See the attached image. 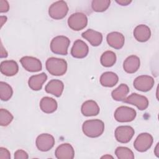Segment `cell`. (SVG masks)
Masks as SVG:
<instances>
[{"label": "cell", "instance_id": "6da1fadb", "mask_svg": "<svg viewBox=\"0 0 159 159\" xmlns=\"http://www.w3.org/2000/svg\"><path fill=\"white\" fill-rule=\"evenodd\" d=\"M82 130L84 135L89 137H98L104 130V124L99 119L88 120L83 122Z\"/></svg>", "mask_w": 159, "mask_h": 159}, {"label": "cell", "instance_id": "7a4b0ae2", "mask_svg": "<svg viewBox=\"0 0 159 159\" xmlns=\"http://www.w3.org/2000/svg\"><path fill=\"white\" fill-rule=\"evenodd\" d=\"M45 66L48 73L53 76H61L67 70V63L62 58H49L46 61Z\"/></svg>", "mask_w": 159, "mask_h": 159}, {"label": "cell", "instance_id": "3957f363", "mask_svg": "<svg viewBox=\"0 0 159 159\" xmlns=\"http://www.w3.org/2000/svg\"><path fill=\"white\" fill-rule=\"evenodd\" d=\"M70 43V41L68 37L63 35H58L52 40L50 49L55 54L66 55Z\"/></svg>", "mask_w": 159, "mask_h": 159}, {"label": "cell", "instance_id": "277c9868", "mask_svg": "<svg viewBox=\"0 0 159 159\" xmlns=\"http://www.w3.org/2000/svg\"><path fill=\"white\" fill-rule=\"evenodd\" d=\"M68 12V7L64 1H58L51 4L48 9V14L53 19L64 18Z\"/></svg>", "mask_w": 159, "mask_h": 159}, {"label": "cell", "instance_id": "5b68a950", "mask_svg": "<svg viewBox=\"0 0 159 159\" xmlns=\"http://www.w3.org/2000/svg\"><path fill=\"white\" fill-rule=\"evenodd\" d=\"M88 24V18L86 14L82 12L72 14L68 19V25L72 30L79 31L83 29Z\"/></svg>", "mask_w": 159, "mask_h": 159}, {"label": "cell", "instance_id": "8992f818", "mask_svg": "<svg viewBox=\"0 0 159 159\" xmlns=\"http://www.w3.org/2000/svg\"><path fill=\"white\" fill-rule=\"evenodd\" d=\"M135 110L127 106H120L114 112V118L119 122H131L135 119Z\"/></svg>", "mask_w": 159, "mask_h": 159}, {"label": "cell", "instance_id": "52a82bcc", "mask_svg": "<svg viewBox=\"0 0 159 159\" xmlns=\"http://www.w3.org/2000/svg\"><path fill=\"white\" fill-rule=\"evenodd\" d=\"M153 137L148 133H142L136 138L134 147L140 152H143L149 149L153 143Z\"/></svg>", "mask_w": 159, "mask_h": 159}, {"label": "cell", "instance_id": "ba28073f", "mask_svg": "<svg viewBox=\"0 0 159 159\" xmlns=\"http://www.w3.org/2000/svg\"><path fill=\"white\" fill-rule=\"evenodd\" d=\"M134 133V129L132 127L121 125L116 128L115 130V137L119 142L126 143L132 139Z\"/></svg>", "mask_w": 159, "mask_h": 159}, {"label": "cell", "instance_id": "9c48e42d", "mask_svg": "<svg viewBox=\"0 0 159 159\" xmlns=\"http://www.w3.org/2000/svg\"><path fill=\"white\" fill-rule=\"evenodd\" d=\"M154 82V80L152 76L148 75H141L134 80V86L139 91L147 92L153 88Z\"/></svg>", "mask_w": 159, "mask_h": 159}, {"label": "cell", "instance_id": "30bf717a", "mask_svg": "<svg viewBox=\"0 0 159 159\" xmlns=\"http://www.w3.org/2000/svg\"><path fill=\"white\" fill-rule=\"evenodd\" d=\"M36 146L37 148L42 152L50 150L55 144L54 137L48 134H42L36 139Z\"/></svg>", "mask_w": 159, "mask_h": 159}, {"label": "cell", "instance_id": "8fae6325", "mask_svg": "<svg viewBox=\"0 0 159 159\" xmlns=\"http://www.w3.org/2000/svg\"><path fill=\"white\" fill-rule=\"evenodd\" d=\"M20 62L24 68L30 72H37L42 70V63L37 58L25 56L20 58Z\"/></svg>", "mask_w": 159, "mask_h": 159}, {"label": "cell", "instance_id": "7c38bea8", "mask_svg": "<svg viewBox=\"0 0 159 159\" xmlns=\"http://www.w3.org/2000/svg\"><path fill=\"white\" fill-rule=\"evenodd\" d=\"M123 101L124 102L135 106L140 111L146 109L148 106V99L145 96L139 94L137 93L131 94Z\"/></svg>", "mask_w": 159, "mask_h": 159}, {"label": "cell", "instance_id": "4fadbf2b", "mask_svg": "<svg viewBox=\"0 0 159 159\" xmlns=\"http://www.w3.org/2000/svg\"><path fill=\"white\" fill-rule=\"evenodd\" d=\"M89 48L86 43L81 40H76L71 48V54L76 58H83L87 56Z\"/></svg>", "mask_w": 159, "mask_h": 159}, {"label": "cell", "instance_id": "5bb4252c", "mask_svg": "<svg viewBox=\"0 0 159 159\" xmlns=\"http://www.w3.org/2000/svg\"><path fill=\"white\" fill-rule=\"evenodd\" d=\"M55 154L58 159H73L75 150L70 143H62L57 148Z\"/></svg>", "mask_w": 159, "mask_h": 159}, {"label": "cell", "instance_id": "9a60e30c", "mask_svg": "<svg viewBox=\"0 0 159 159\" xmlns=\"http://www.w3.org/2000/svg\"><path fill=\"white\" fill-rule=\"evenodd\" d=\"M107 43L115 49L121 48L125 42V38L122 34L118 32H112L107 34L106 37Z\"/></svg>", "mask_w": 159, "mask_h": 159}, {"label": "cell", "instance_id": "2e32d148", "mask_svg": "<svg viewBox=\"0 0 159 159\" xmlns=\"http://www.w3.org/2000/svg\"><path fill=\"white\" fill-rule=\"evenodd\" d=\"M63 83L59 80H52L45 86V91L56 97H60L63 91Z\"/></svg>", "mask_w": 159, "mask_h": 159}, {"label": "cell", "instance_id": "e0dca14e", "mask_svg": "<svg viewBox=\"0 0 159 159\" xmlns=\"http://www.w3.org/2000/svg\"><path fill=\"white\" fill-rule=\"evenodd\" d=\"M0 70L3 75L12 76L17 74L19 71V66L14 60H5L1 63Z\"/></svg>", "mask_w": 159, "mask_h": 159}, {"label": "cell", "instance_id": "ac0fdd59", "mask_svg": "<svg viewBox=\"0 0 159 159\" xmlns=\"http://www.w3.org/2000/svg\"><path fill=\"white\" fill-rule=\"evenodd\" d=\"M134 36L135 39L140 42H144L149 40L151 36L150 28L144 24L137 25L134 30Z\"/></svg>", "mask_w": 159, "mask_h": 159}, {"label": "cell", "instance_id": "d6986e66", "mask_svg": "<svg viewBox=\"0 0 159 159\" xmlns=\"http://www.w3.org/2000/svg\"><path fill=\"white\" fill-rule=\"evenodd\" d=\"M140 65V58L136 55H130L124 60L123 68L125 72L128 73H134L139 70Z\"/></svg>", "mask_w": 159, "mask_h": 159}, {"label": "cell", "instance_id": "ffe728a7", "mask_svg": "<svg viewBox=\"0 0 159 159\" xmlns=\"http://www.w3.org/2000/svg\"><path fill=\"white\" fill-rule=\"evenodd\" d=\"M81 36L87 40L91 45L94 47L99 45L102 40V34L93 29H88L82 33Z\"/></svg>", "mask_w": 159, "mask_h": 159}, {"label": "cell", "instance_id": "44dd1931", "mask_svg": "<svg viewBox=\"0 0 159 159\" xmlns=\"http://www.w3.org/2000/svg\"><path fill=\"white\" fill-rule=\"evenodd\" d=\"M100 109L98 104L93 100H88L83 103L81 106V112L84 116H97Z\"/></svg>", "mask_w": 159, "mask_h": 159}, {"label": "cell", "instance_id": "7402d4cb", "mask_svg": "<svg viewBox=\"0 0 159 159\" xmlns=\"http://www.w3.org/2000/svg\"><path fill=\"white\" fill-rule=\"evenodd\" d=\"M47 76L45 73L33 75L29 79L28 84L30 88L34 91H39L42 89L43 84L46 81Z\"/></svg>", "mask_w": 159, "mask_h": 159}, {"label": "cell", "instance_id": "603a6c76", "mask_svg": "<svg viewBox=\"0 0 159 159\" xmlns=\"http://www.w3.org/2000/svg\"><path fill=\"white\" fill-rule=\"evenodd\" d=\"M57 102L52 98L43 97L40 102V107L41 110L47 114H50L55 112L57 109Z\"/></svg>", "mask_w": 159, "mask_h": 159}, {"label": "cell", "instance_id": "cb8c5ba5", "mask_svg": "<svg viewBox=\"0 0 159 159\" xmlns=\"http://www.w3.org/2000/svg\"><path fill=\"white\" fill-rule=\"evenodd\" d=\"M118 80V76L112 71L104 72L100 77V83L105 87H113L117 83Z\"/></svg>", "mask_w": 159, "mask_h": 159}, {"label": "cell", "instance_id": "d4e9b609", "mask_svg": "<svg viewBox=\"0 0 159 159\" xmlns=\"http://www.w3.org/2000/svg\"><path fill=\"white\" fill-rule=\"evenodd\" d=\"M129 92V88L125 84H120L111 93L112 98L117 101H123Z\"/></svg>", "mask_w": 159, "mask_h": 159}, {"label": "cell", "instance_id": "484cf974", "mask_svg": "<svg viewBox=\"0 0 159 159\" xmlns=\"http://www.w3.org/2000/svg\"><path fill=\"white\" fill-rule=\"evenodd\" d=\"M116 61V53L112 51L108 50L104 52L101 57V63L105 67H111L113 66Z\"/></svg>", "mask_w": 159, "mask_h": 159}, {"label": "cell", "instance_id": "4316f807", "mask_svg": "<svg viewBox=\"0 0 159 159\" xmlns=\"http://www.w3.org/2000/svg\"><path fill=\"white\" fill-rule=\"evenodd\" d=\"M13 91L11 86L7 83L0 82V98L2 101H8L12 97Z\"/></svg>", "mask_w": 159, "mask_h": 159}, {"label": "cell", "instance_id": "83f0119b", "mask_svg": "<svg viewBox=\"0 0 159 159\" xmlns=\"http://www.w3.org/2000/svg\"><path fill=\"white\" fill-rule=\"evenodd\" d=\"M115 154L119 159H134L133 152L129 148L125 147H118L115 151Z\"/></svg>", "mask_w": 159, "mask_h": 159}, {"label": "cell", "instance_id": "f1b7e54d", "mask_svg": "<svg viewBox=\"0 0 159 159\" xmlns=\"http://www.w3.org/2000/svg\"><path fill=\"white\" fill-rule=\"evenodd\" d=\"M109 0H93L91 2V7L94 11L104 12L110 6Z\"/></svg>", "mask_w": 159, "mask_h": 159}, {"label": "cell", "instance_id": "f546056e", "mask_svg": "<svg viewBox=\"0 0 159 159\" xmlns=\"http://www.w3.org/2000/svg\"><path fill=\"white\" fill-rule=\"evenodd\" d=\"M13 120L12 114L5 109H0V124L1 126H7Z\"/></svg>", "mask_w": 159, "mask_h": 159}, {"label": "cell", "instance_id": "4dcf8cb0", "mask_svg": "<svg viewBox=\"0 0 159 159\" xmlns=\"http://www.w3.org/2000/svg\"><path fill=\"white\" fill-rule=\"evenodd\" d=\"M28 158L27 153L23 150H18L14 153L15 159H27Z\"/></svg>", "mask_w": 159, "mask_h": 159}, {"label": "cell", "instance_id": "1f68e13d", "mask_svg": "<svg viewBox=\"0 0 159 159\" xmlns=\"http://www.w3.org/2000/svg\"><path fill=\"white\" fill-rule=\"evenodd\" d=\"M11 154L9 150L4 147L0 148V159H10Z\"/></svg>", "mask_w": 159, "mask_h": 159}, {"label": "cell", "instance_id": "d6a6232c", "mask_svg": "<svg viewBox=\"0 0 159 159\" xmlns=\"http://www.w3.org/2000/svg\"><path fill=\"white\" fill-rule=\"evenodd\" d=\"M9 5L7 1L6 0H0V12H6L9 11Z\"/></svg>", "mask_w": 159, "mask_h": 159}, {"label": "cell", "instance_id": "836d02e7", "mask_svg": "<svg viewBox=\"0 0 159 159\" xmlns=\"http://www.w3.org/2000/svg\"><path fill=\"white\" fill-rule=\"evenodd\" d=\"M116 2L121 6H127L131 3L132 1L130 0H116Z\"/></svg>", "mask_w": 159, "mask_h": 159}, {"label": "cell", "instance_id": "e575fe53", "mask_svg": "<svg viewBox=\"0 0 159 159\" xmlns=\"http://www.w3.org/2000/svg\"><path fill=\"white\" fill-rule=\"evenodd\" d=\"M1 58H4V57H7V53L6 51V50H4L3 48V46L1 43Z\"/></svg>", "mask_w": 159, "mask_h": 159}, {"label": "cell", "instance_id": "d590c367", "mask_svg": "<svg viewBox=\"0 0 159 159\" xmlns=\"http://www.w3.org/2000/svg\"><path fill=\"white\" fill-rule=\"evenodd\" d=\"M154 153L157 157H159V143H157V144L155 148Z\"/></svg>", "mask_w": 159, "mask_h": 159}, {"label": "cell", "instance_id": "8d00e7d4", "mask_svg": "<svg viewBox=\"0 0 159 159\" xmlns=\"http://www.w3.org/2000/svg\"><path fill=\"white\" fill-rule=\"evenodd\" d=\"M7 20V17L6 16H1V26L2 27L4 23Z\"/></svg>", "mask_w": 159, "mask_h": 159}, {"label": "cell", "instance_id": "74e56055", "mask_svg": "<svg viewBox=\"0 0 159 159\" xmlns=\"http://www.w3.org/2000/svg\"><path fill=\"white\" fill-rule=\"evenodd\" d=\"M102 158H113L112 156H110V155H104V156H103V157H101Z\"/></svg>", "mask_w": 159, "mask_h": 159}]
</instances>
